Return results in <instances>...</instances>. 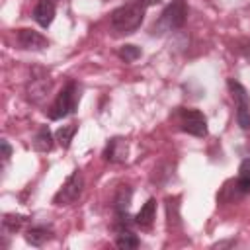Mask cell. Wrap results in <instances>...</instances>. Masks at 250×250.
<instances>
[{
	"label": "cell",
	"instance_id": "16",
	"mask_svg": "<svg viewBox=\"0 0 250 250\" xmlns=\"http://www.w3.org/2000/svg\"><path fill=\"white\" fill-rule=\"evenodd\" d=\"M139 244H141L139 236L133 234L131 230H121L115 238V246L121 250H135V248H139Z\"/></svg>",
	"mask_w": 250,
	"mask_h": 250
},
{
	"label": "cell",
	"instance_id": "9",
	"mask_svg": "<svg viewBox=\"0 0 250 250\" xmlns=\"http://www.w3.org/2000/svg\"><path fill=\"white\" fill-rule=\"evenodd\" d=\"M104 158L107 162H125L127 160V141L121 137L109 139V143L104 150Z\"/></svg>",
	"mask_w": 250,
	"mask_h": 250
},
{
	"label": "cell",
	"instance_id": "7",
	"mask_svg": "<svg viewBox=\"0 0 250 250\" xmlns=\"http://www.w3.org/2000/svg\"><path fill=\"white\" fill-rule=\"evenodd\" d=\"M18 43L27 51H43L49 45V41L39 31H33V29H27V27L18 31Z\"/></svg>",
	"mask_w": 250,
	"mask_h": 250
},
{
	"label": "cell",
	"instance_id": "11",
	"mask_svg": "<svg viewBox=\"0 0 250 250\" xmlns=\"http://www.w3.org/2000/svg\"><path fill=\"white\" fill-rule=\"evenodd\" d=\"M154 217H156V199H146V203L141 207V211L135 215V223L141 227V229H150L152 223H154Z\"/></svg>",
	"mask_w": 250,
	"mask_h": 250
},
{
	"label": "cell",
	"instance_id": "20",
	"mask_svg": "<svg viewBox=\"0 0 250 250\" xmlns=\"http://www.w3.org/2000/svg\"><path fill=\"white\" fill-rule=\"evenodd\" d=\"M0 146H2V158H4V160H8V158L12 156V146L8 145V141H2V143H0Z\"/></svg>",
	"mask_w": 250,
	"mask_h": 250
},
{
	"label": "cell",
	"instance_id": "6",
	"mask_svg": "<svg viewBox=\"0 0 250 250\" xmlns=\"http://www.w3.org/2000/svg\"><path fill=\"white\" fill-rule=\"evenodd\" d=\"M182 129L193 137H205L207 135V119L197 109H186L182 113Z\"/></svg>",
	"mask_w": 250,
	"mask_h": 250
},
{
	"label": "cell",
	"instance_id": "19",
	"mask_svg": "<svg viewBox=\"0 0 250 250\" xmlns=\"http://www.w3.org/2000/svg\"><path fill=\"white\" fill-rule=\"evenodd\" d=\"M119 57L125 62H133L141 57V49L137 45H123V47H119Z\"/></svg>",
	"mask_w": 250,
	"mask_h": 250
},
{
	"label": "cell",
	"instance_id": "21",
	"mask_svg": "<svg viewBox=\"0 0 250 250\" xmlns=\"http://www.w3.org/2000/svg\"><path fill=\"white\" fill-rule=\"evenodd\" d=\"M160 0H137V4L139 6H143V8H146V6H154V4H158Z\"/></svg>",
	"mask_w": 250,
	"mask_h": 250
},
{
	"label": "cell",
	"instance_id": "5",
	"mask_svg": "<svg viewBox=\"0 0 250 250\" xmlns=\"http://www.w3.org/2000/svg\"><path fill=\"white\" fill-rule=\"evenodd\" d=\"M186 18H188L186 0H172V2L164 8L162 18H160V23H162L166 29H180V27L186 23Z\"/></svg>",
	"mask_w": 250,
	"mask_h": 250
},
{
	"label": "cell",
	"instance_id": "17",
	"mask_svg": "<svg viewBox=\"0 0 250 250\" xmlns=\"http://www.w3.org/2000/svg\"><path fill=\"white\" fill-rule=\"evenodd\" d=\"M25 223V217L23 215H16V213H6L4 219H2V229L4 232H16L23 227Z\"/></svg>",
	"mask_w": 250,
	"mask_h": 250
},
{
	"label": "cell",
	"instance_id": "14",
	"mask_svg": "<svg viewBox=\"0 0 250 250\" xmlns=\"http://www.w3.org/2000/svg\"><path fill=\"white\" fill-rule=\"evenodd\" d=\"M51 236H53V232L49 229H45V227H31L25 232V240L31 246H43Z\"/></svg>",
	"mask_w": 250,
	"mask_h": 250
},
{
	"label": "cell",
	"instance_id": "8",
	"mask_svg": "<svg viewBox=\"0 0 250 250\" xmlns=\"http://www.w3.org/2000/svg\"><path fill=\"white\" fill-rule=\"evenodd\" d=\"M51 86H53V82H51L49 78H45V76H41V78H33V80L27 84V90H25L29 102H33V104H41V102L49 96Z\"/></svg>",
	"mask_w": 250,
	"mask_h": 250
},
{
	"label": "cell",
	"instance_id": "15",
	"mask_svg": "<svg viewBox=\"0 0 250 250\" xmlns=\"http://www.w3.org/2000/svg\"><path fill=\"white\" fill-rule=\"evenodd\" d=\"M236 189L238 193H250V158H244L238 168V178H236Z\"/></svg>",
	"mask_w": 250,
	"mask_h": 250
},
{
	"label": "cell",
	"instance_id": "10",
	"mask_svg": "<svg viewBox=\"0 0 250 250\" xmlns=\"http://www.w3.org/2000/svg\"><path fill=\"white\" fill-rule=\"evenodd\" d=\"M33 20L41 27H49L55 20V4L53 0H39L33 8Z\"/></svg>",
	"mask_w": 250,
	"mask_h": 250
},
{
	"label": "cell",
	"instance_id": "13",
	"mask_svg": "<svg viewBox=\"0 0 250 250\" xmlns=\"http://www.w3.org/2000/svg\"><path fill=\"white\" fill-rule=\"evenodd\" d=\"M131 197H133V189L131 186H121L115 193V199H113V207H115V213H127L129 205H131Z\"/></svg>",
	"mask_w": 250,
	"mask_h": 250
},
{
	"label": "cell",
	"instance_id": "2",
	"mask_svg": "<svg viewBox=\"0 0 250 250\" xmlns=\"http://www.w3.org/2000/svg\"><path fill=\"white\" fill-rule=\"evenodd\" d=\"M78 98H80V92H78V86L74 82H68L61 94L57 96V100L53 102V105L49 107V117L51 119H62L70 113L76 111V105H78Z\"/></svg>",
	"mask_w": 250,
	"mask_h": 250
},
{
	"label": "cell",
	"instance_id": "1",
	"mask_svg": "<svg viewBox=\"0 0 250 250\" xmlns=\"http://www.w3.org/2000/svg\"><path fill=\"white\" fill-rule=\"evenodd\" d=\"M145 18V8L139 4H125L111 12L109 25L115 33H133L141 27Z\"/></svg>",
	"mask_w": 250,
	"mask_h": 250
},
{
	"label": "cell",
	"instance_id": "18",
	"mask_svg": "<svg viewBox=\"0 0 250 250\" xmlns=\"http://www.w3.org/2000/svg\"><path fill=\"white\" fill-rule=\"evenodd\" d=\"M76 131H78V125H76V123H72V125H62V127L57 131L55 137H57V141H59V145H61L62 148H68Z\"/></svg>",
	"mask_w": 250,
	"mask_h": 250
},
{
	"label": "cell",
	"instance_id": "12",
	"mask_svg": "<svg viewBox=\"0 0 250 250\" xmlns=\"http://www.w3.org/2000/svg\"><path fill=\"white\" fill-rule=\"evenodd\" d=\"M33 148L39 150V152H47V150L53 148V135H51V131H49L47 125H41L39 131L35 133V137H33Z\"/></svg>",
	"mask_w": 250,
	"mask_h": 250
},
{
	"label": "cell",
	"instance_id": "3",
	"mask_svg": "<svg viewBox=\"0 0 250 250\" xmlns=\"http://www.w3.org/2000/svg\"><path fill=\"white\" fill-rule=\"evenodd\" d=\"M82 189H84V176L80 170H74L66 178L62 188L57 191V195L53 197V203L55 205H70L82 195Z\"/></svg>",
	"mask_w": 250,
	"mask_h": 250
},
{
	"label": "cell",
	"instance_id": "4",
	"mask_svg": "<svg viewBox=\"0 0 250 250\" xmlns=\"http://www.w3.org/2000/svg\"><path fill=\"white\" fill-rule=\"evenodd\" d=\"M229 88H230V94L236 102V121H238L242 131H248L250 129V98H248V92L244 90L242 84H238L234 80H229Z\"/></svg>",
	"mask_w": 250,
	"mask_h": 250
}]
</instances>
